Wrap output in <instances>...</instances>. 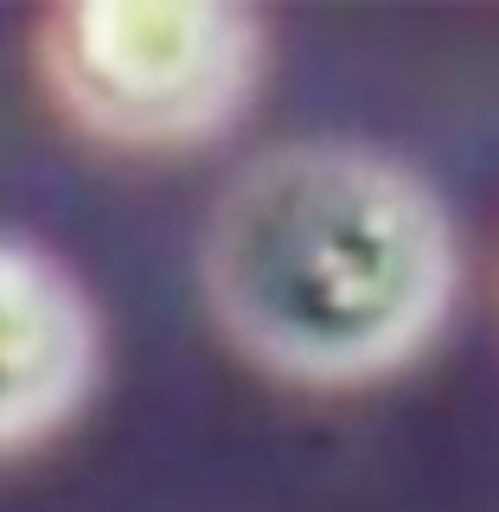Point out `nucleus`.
Returning <instances> with one entry per match:
<instances>
[{
	"instance_id": "1",
	"label": "nucleus",
	"mask_w": 499,
	"mask_h": 512,
	"mask_svg": "<svg viewBox=\"0 0 499 512\" xmlns=\"http://www.w3.org/2000/svg\"><path fill=\"white\" fill-rule=\"evenodd\" d=\"M199 276L244 359L288 384L346 391L404 372L442 333L461 244L448 205L404 160L301 141L224 186Z\"/></svg>"
},
{
	"instance_id": "2",
	"label": "nucleus",
	"mask_w": 499,
	"mask_h": 512,
	"mask_svg": "<svg viewBox=\"0 0 499 512\" xmlns=\"http://www.w3.org/2000/svg\"><path fill=\"white\" fill-rule=\"evenodd\" d=\"M58 109L109 148H192L250 109L263 20L244 7H64L39 39Z\"/></svg>"
},
{
	"instance_id": "3",
	"label": "nucleus",
	"mask_w": 499,
	"mask_h": 512,
	"mask_svg": "<svg viewBox=\"0 0 499 512\" xmlns=\"http://www.w3.org/2000/svg\"><path fill=\"white\" fill-rule=\"evenodd\" d=\"M103 320L52 250L0 237V455L52 442L90 404Z\"/></svg>"
}]
</instances>
